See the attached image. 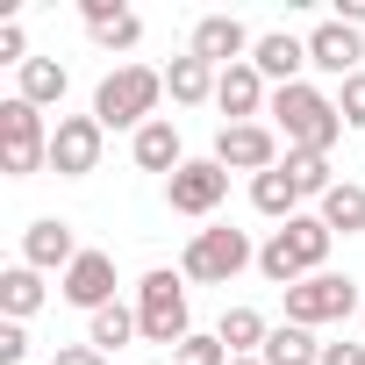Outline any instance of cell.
I'll return each instance as SVG.
<instances>
[{"instance_id": "obj_24", "label": "cell", "mask_w": 365, "mask_h": 365, "mask_svg": "<svg viewBox=\"0 0 365 365\" xmlns=\"http://www.w3.org/2000/svg\"><path fill=\"white\" fill-rule=\"evenodd\" d=\"M215 336L230 344V358H258V351H265V336H272V322H265L258 308H230V315L215 322Z\"/></svg>"}, {"instance_id": "obj_23", "label": "cell", "mask_w": 365, "mask_h": 365, "mask_svg": "<svg viewBox=\"0 0 365 365\" xmlns=\"http://www.w3.org/2000/svg\"><path fill=\"white\" fill-rule=\"evenodd\" d=\"M322 222H329V237H358L365 230V187L358 179H336L322 194Z\"/></svg>"}, {"instance_id": "obj_16", "label": "cell", "mask_w": 365, "mask_h": 365, "mask_svg": "<svg viewBox=\"0 0 365 365\" xmlns=\"http://www.w3.org/2000/svg\"><path fill=\"white\" fill-rule=\"evenodd\" d=\"M86 36L101 43V51H136L143 43V15L136 8H122V0H86Z\"/></svg>"}, {"instance_id": "obj_15", "label": "cell", "mask_w": 365, "mask_h": 365, "mask_svg": "<svg viewBox=\"0 0 365 365\" xmlns=\"http://www.w3.org/2000/svg\"><path fill=\"white\" fill-rule=\"evenodd\" d=\"M251 65L265 72V86H301V65H308V36L265 29V36L251 43Z\"/></svg>"}, {"instance_id": "obj_37", "label": "cell", "mask_w": 365, "mask_h": 365, "mask_svg": "<svg viewBox=\"0 0 365 365\" xmlns=\"http://www.w3.org/2000/svg\"><path fill=\"white\" fill-rule=\"evenodd\" d=\"M358 322H365V308H358Z\"/></svg>"}, {"instance_id": "obj_3", "label": "cell", "mask_w": 365, "mask_h": 365, "mask_svg": "<svg viewBox=\"0 0 365 365\" xmlns=\"http://www.w3.org/2000/svg\"><path fill=\"white\" fill-rule=\"evenodd\" d=\"M136 322H143V344H165V351H179L194 336V322H187V272H143V287H136Z\"/></svg>"}, {"instance_id": "obj_11", "label": "cell", "mask_w": 365, "mask_h": 365, "mask_svg": "<svg viewBox=\"0 0 365 365\" xmlns=\"http://www.w3.org/2000/svg\"><path fill=\"white\" fill-rule=\"evenodd\" d=\"M251 43H258V36H251L237 15H201V22H194V58H208L215 72L244 65V58H251Z\"/></svg>"}, {"instance_id": "obj_14", "label": "cell", "mask_w": 365, "mask_h": 365, "mask_svg": "<svg viewBox=\"0 0 365 365\" xmlns=\"http://www.w3.org/2000/svg\"><path fill=\"white\" fill-rule=\"evenodd\" d=\"M358 58H365V43H358V29H351V22H322V29H308V65H315V72L351 79V72H358Z\"/></svg>"}, {"instance_id": "obj_30", "label": "cell", "mask_w": 365, "mask_h": 365, "mask_svg": "<svg viewBox=\"0 0 365 365\" xmlns=\"http://www.w3.org/2000/svg\"><path fill=\"white\" fill-rule=\"evenodd\" d=\"M336 115H344V129H365V72H351L336 86Z\"/></svg>"}, {"instance_id": "obj_17", "label": "cell", "mask_w": 365, "mask_h": 365, "mask_svg": "<svg viewBox=\"0 0 365 365\" xmlns=\"http://www.w3.org/2000/svg\"><path fill=\"white\" fill-rule=\"evenodd\" d=\"M129 158L143 165V172H179V165H187V150H179V129H172V115H158V122H143L136 136H129Z\"/></svg>"}, {"instance_id": "obj_26", "label": "cell", "mask_w": 365, "mask_h": 365, "mask_svg": "<svg viewBox=\"0 0 365 365\" xmlns=\"http://www.w3.org/2000/svg\"><path fill=\"white\" fill-rule=\"evenodd\" d=\"M143 336V322H136V308H101V315H86V344L93 351H122V344H136Z\"/></svg>"}, {"instance_id": "obj_34", "label": "cell", "mask_w": 365, "mask_h": 365, "mask_svg": "<svg viewBox=\"0 0 365 365\" xmlns=\"http://www.w3.org/2000/svg\"><path fill=\"white\" fill-rule=\"evenodd\" d=\"M322 365H365V344H322Z\"/></svg>"}, {"instance_id": "obj_2", "label": "cell", "mask_w": 365, "mask_h": 365, "mask_svg": "<svg viewBox=\"0 0 365 365\" xmlns=\"http://www.w3.org/2000/svg\"><path fill=\"white\" fill-rule=\"evenodd\" d=\"M158 101H165V72L122 65L93 86V122L101 129H143V122H158Z\"/></svg>"}, {"instance_id": "obj_1", "label": "cell", "mask_w": 365, "mask_h": 365, "mask_svg": "<svg viewBox=\"0 0 365 365\" xmlns=\"http://www.w3.org/2000/svg\"><path fill=\"white\" fill-rule=\"evenodd\" d=\"M265 115H272V129L287 136V150H322V158H329L336 136H344L336 101H329L322 86H308V79H301V86H272V108H265Z\"/></svg>"}, {"instance_id": "obj_13", "label": "cell", "mask_w": 365, "mask_h": 365, "mask_svg": "<svg viewBox=\"0 0 365 365\" xmlns=\"http://www.w3.org/2000/svg\"><path fill=\"white\" fill-rule=\"evenodd\" d=\"M215 108L230 115V122H251V115H265L272 108V86H265V72L244 58V65H230L222 79H215Z\"/></svg>"}, {"instance_id": "obj_31", "label": "cell", "mask_w": 365, "mask_h": 365, "mask_svg": "<svg viewBox=\"0 0 365 365\" xmlns=\"http://www.w3.org/2000/svg\"><path fill=\"white\" fill-rule=\"evenodd\" d=\"M29 358V329L22 322H0V365H22Z\"/></svg>"}, {"instance_id": "obj_35", "label": "cell", "mask_w": 365, "mask_h": 365, "mask_svg": "<svg viewBox=\"0 0 365 365\" xmlns=\"http://www.w3.org/2000/svg\"><path fill=\"white\" fill-rule=\"evenodd\" d=\"M336 22H351V29H358V22H365V0H344V8H336Z\"/></svg>"}, {"instance_id": "obj_19", "label": "cell", "mask_w": 365, "mask_h": 365, "mask_svg": "<svg viewBox=\"0 0 365 365\" xmlns=\"http://www.w3.org/2000/svg\"><path fill=\"white\" fill-rule=\"evenodd\" d=\"M272 237H279V244H287V251L301 258V272H322V258H329V244H336L322 215H294V222H279Z\"/></svg>"}, {"instance_id": "obj_20", "label": "cell", "mask_w": 365, "mask_h": 365, "mask_svg": "<svg viewBox=\"0 0 365 365\" xmlns=\"http://www.w3.org/2000/svg\"><path fill=\"white\" fill-rule=\"evenodd\" d=\"M251 208L272 215V222H294V215H301V187L287 179V165H272V172L251 179Z\"/></svg>"}, {"instance_id": "obj_12", "label": "cell", "mask_w": 365, "mask_h": 365, "mask_svg": "<svg viewBox=\"0 0 365 365\" xmlns=\"http://www.w3.org/2000/svg\"><path fill=\"white\" fill-rule=\"evenodd\" d=\"M72 258H79V237H72V222H58V215H43V222H29L22 230V265H36V272H72Z\"/></svg>"}, {"instance_id": "obj_10", "label": "cell", "mask_w": 365, "mask_h": 365, "mask_svg": "<svg viewBox=\"0 0 365 365\" xmlns=\"http://www.w3.org/2000/svg\"><path fill=\"white\" fill-rule=\"evenodd\" d=\"M58 294H65L72 308H86V315L115 308V258H108V251H79V258H72V272L58 279Z\"/></svg>"}, {"instance_id": "obj_22", "label": "cell", "mask_w": 365, "mask_h": 365, "mask_svg": "<svg viewBox=\"0 0 365 365\" xmlns=\"http://www.w3.org/2000/svg\"><path fill=\"white\" fill-rule=\"evenodd\" d=\"M65 86H72V79H65V65H58V58H29V65L15 72V93H22L29 108H58V101H65Z\"/></svg>"}, {"instance_id": "obj_36", "label": "cell", "mask_w": 365, "mask_h": 365, "mask_svg": "<svg viewBox=\"0 0 365 365\" xmlns=\"http://www.w3.org/2000/svg\"><path fill=\"white\" fill-rule=\"evenodd\" d=\"M230 365H265V358H230Z\"/></svg>"}, {"instance_id": "obj_32", "label": "cell", "mask_w": 365, "mask_h": 365, "mask_svg": "<svg viewBox=\"0 0 365 365\" xmlns=\"http://www.w3.org/2000/svg\"><path fill=\"white\" fill-rule=\"evenodd\" d=\"M0 65H29V36H22V22H8V29H0Z\"/></svg>"}, {"instance_id": "obj_9", "label": "cell", "mask_w": 365, "mask_h": 365, "mask_svg": "<svg viewBox=\"0 0 365 365\" xmlns=\"http://www.w3.org/2000/svg\"><path fill=\"white\" fill-rule=\"evenodd\" d=\"M101 143H108V129L93 115H58V129H51V172L58 179H86L101 165Z\"/></svg>"}, {"instance_id": "obj_28", "label": "cell", "mask_w": 365, "mask_h": 365, "mask_svg": "<svg viewBox=\"0 0 365 365\" xmlns=\"http://www.w3.org/2000/svg\"><path fill=\"white\" fill-rule=\"evenodd\" d=\"M258 272H265V279H272V287H279V294H287V287H301V279H308V272H301V258H294V251H287V244H279V237H265V244H258Z\"/></svg>"}, {"instance_id": "obj_4", "label": "cell", "mask_w": 365, "mask_h": 365, "mask_svg": "<svg viewBox=\"0 0 365 365\" xmlns=\"http://www.w3.org/2000/svg\"><path fill=\"white\" fill-rule=\"evenodd\" d=\"M51 165V129H43V108H29L22 93L0 101V172L8 179H29Z\"/></svg>"}, {"instance_id": "obj_27", "label": "cell", "mask_w": 365, "mask_h": 365, "mask_svg": "<svg viewBox=\"0 0 365 365\" xmlns=\"http://www.w3.org/2000/svg\"><path fill=\"white\" fill-rule=\"evenodd\" d=\"M279 165H287V179L301 187V201H322V194L336 187V172H329V158H322V150H287Z\"/></svg>"}, {"instance_id": "obj_18", "label": "cell", "mask_w": 365, "mask_h": 365, "mask_svg": "<svg viewBox=\"0 0 365 365\" xmlns=\"http://www.w3.org/2000/svg\"><path fill=\"white\" fill-rule=\"evenodd\" d=\"M215 79H222V72H215L208 58H194V51L165 65V93H172L179 108H201V101H215Z\"/></svg>"}, {"instance_id": "obj_29", "label": "cell", "mask_w": 365, "mask_h": 365, "mask_svg": "<svg viewBox=\"0 0 365 365\" xmlns=\"http://www.w3.org/2000/svg\"><path fill=\"white\" fill-rule=\"evenodd\" d=\"M172 365H230V344H222L215 329H194L187 344L172 351Z\"/></svg>"}, {"instance_id": "obj_25", "label": "cell", "mask_w": 365, "mask_h": 365, "mask_svg": "<svg viewBox=\"0 0 365 365\" xmlns=\"http://www.w3.org/2000/svg\"><path fill=\"white\" fill-rule=\"evenodd\" d=\"M265 365H322V344H315V329H301V322H279L272 336H265V351H258Z\"/></svg>"}, {"instance_id": "obj_6", "label": "cell", "mask_w": 365, "mask_h": 365, "mask_svg": "<svg viewBox=\"0 0 365 365\" xmlns=\"http://www.w3.org/2000/svg\"><path fill=\"white\" fill-rule=\"evenodd\" d=\"M244 265H258V251H251V237H244V230H194L187 258H179V272L201 279V287H230Z\"/></svg>"}, {"instance_id": "obj_5", "label": "cell", "mask_w": 365, "mask_h": 365, "mask_svg": "<svg viewBox=\"0 0 365 365\" xmlns=\"http://www.w3.org/2000/svg\"><path fill=\"white\" fill-rule=\"evenodd\" d=\"M358 308H365V294H358V279H344V272H308L301 287H287V322H301V329L344 322V315H358Z\"/></svg>"}, {"instance_id": "obj_8", "label": "cell", "mask_w": 365, "mask_h": 365, "mask_svg": "<svg viewBox=\"0 0 365 365\" xmlns=\"http://www.w3.org/2000/svg\"><path fill=\"white\" fill-rule=\"evenodd\" d=\"M222 172H272L279 165V129H265V122H222L215 129V150H208Z\"/></svg>"}, {"instance_id": "obj_33", "label": "cell", "mask_w": 365, "mask_h": 365, "mask_svg": "<svg viewBox=\"0 0 365 365\" xmlns=\"http://www.w3.org/2000/svg\"><path fill=\"white\" fill-rule=\"evenodd\" d=\"M51 365H108V351H93V344H65Z\"/></svg>"}, {"instance_id": "obj_21", "label": "cell", "mask_w": 365, "mask_h": 365, "mask_svg": "<svg viewBox=\"0 0 365 365\" xmlns=\"http://www.w3.org/2000/svg\"><path fill=\"white\" fill-rule=\"evenodd\" d=\"M43 308V272L36 265H8V272H0V315H8V322H29Z\"/></svg>"}, {"instance_id": "obj_7", "label": "cell", "mask_w": 365, "mask_h": 365, "mask_svg": "<svg viewBox=\"0 0 365 365\" xmlns=\"http://www.w3.org/2000/svg\"><path fill=\"white\" fill-rule=\"evenodd\" d=\"M230 201V172L215 165V158H187L172 179H165V208L172 215H194V222H208L215 208Z\"/></svg>"}]
</instances>
